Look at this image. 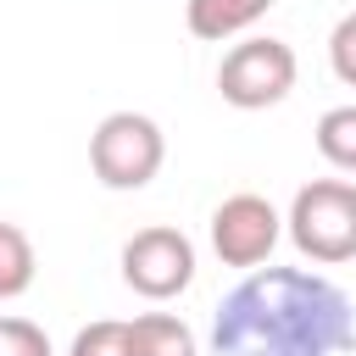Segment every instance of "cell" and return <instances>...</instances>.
I'll list each match as a JSON object with an SVG mask.
<instances>
[{
    "label": "cell",
    "instance_id": "cell-1",
    "mask_svg": "<svg viewBox=\"0 0 356 356\" xmlns=\"http://www.w3.org/2000/svg\"><path fill=\"white\" fill-rule=\"evenodd\" d=\"M350 339V295L306 267L245 273L211 323V356H345Z\"/></svg>",
    "mask_w": 356,
    "mask_h": 356
},
{
    "label": "cell",
    "instance_id": "cell-2",
    "mask_svg": "<svg viewBox=\"0 0 356 356\" xmlns=\"http://www.w3.org/2000/svg\"><path fill=\"white\" fill-rule=\"evenodd\" d=\"M284 234L317 267L356 261V184L350 178H312V184H300L295 200H289Z\"/></svg>",
    "mask_w": 356,
    "mask_h": 356
},
{
    "label": "cell",
    "instance_id": "cell-3",
    "mask_svg": "<svg viewBox=\"0 0 356 356\" xmlns=\"http://www.w3.org/2000/svg\"><path fill=\"white\" fill-rule=\"evenodd\" d=\"M167 161V134L145 111H111L89 134V172L106 189H145Z\"/></svg>",
    "mask_w": 356,
    "mask_h": 356
},
{
    "label": "cell",
    "instance_id": "cell-8",
    "mask_svg": "<svg viewBox=\"0 0 356 356\" xmlns=\"http://www.w3.org/2000/svg\"><path fill=\"white\" fill-rule=\"evenodd\" d=\"M128 356H195V328L172 312H139L128 323Z\"/></svg>",
    "mask_w": 356,
    "mask_h": 356
},
{
    "label": "cell",
    "instance_id": "cell-13",
    "mask_svg": "<svg viewBox=\"0 0 356 356\" xmlns=\"http://www.w3.org/2000/svg\"><path fill=\"white\" fill-rule=\"evenodd\" d=\"M328 67L345 89H356V11H345L328 33Z\"/></svg>",
    "mask_w": 356,
    "mask_h": 356
},
{
    "label": "cell",
    "instance_id": "cell-4",
    "mask_svg": "<svg viewBox=\"0 0 356 356\" xmlns=\"http://www.w3.org/2000/svg\"><path fill=\"white\" fill-rule=\"evenodd\" d=\"M295 50L273 33H250L239 44H228L222 67H217V95L234 106V111H267L278 106L289 89H295Z\"/></svg>",
    "mask_w": 356,
    "mask_h": 356
},
{
    "label": "cell",
    "instance_id": "cell-11",
    "mask_svg": "<svg viewBox=\"0 0 356 356\" xmlns=\"http://www.w3.org/2000/svg\"><path fill=\"white\" fill-rule=\"evenodd\" d=\"M67 356H128V323L100 317V323H89V328H78Z\"/></svg>",
    "mask_w": 356,
    "mask_h": 356
},
{
    "label": "cell",
    "instance_id": "cell-5",
    "mask_svg": "<svg viewBox=\"0 0 356 356\" xmlns=\"http://www.w3.org/2000/svg\"><path fill=\"white\" fill-rule=\"evenodd\" d=\"M122 284L145 300H172L195 284V245L184 228L150 222L122 245Z\"/></svg>",
    "mask_w": 356,
    "mask_h": 356
},
{
    "label": "cell",
    "instance_id": "cell-6",
    "mask_svg": "<svg viewBox=\"0 0 356 356\" xmlns=\"http://www.w3.org/2000/svg\"><path fill=\"white\" fill-rule=\"evenodd\" d=\"M211 250H217V261L222 267H245V273H256L273 250H278V239H284V217H278V206L267 200V195H250V189H239V195H228L217 211H211Z\"/></svg>",
    "mask_w": 356,
    "mask_h": 356
},
{
    "label": "cell",
    "instance_id": "cell-12",
    "mask_svg": "<svg viewBox=\"0 0 356 356\" xmlns=\"http://www.w3.org/2000/svg\"><path fill=\"white\" fill-rule=\"evenodd\" d=\"M0 356H56L50 334L28 317H0Z\"/></svg>",
    "mask_w": 356,
    "mask_h": 356
},
{
    "label": "cell",
    "instance_id": "cell-10",
    "mask_svg": "<svg viewBox=\"0 0 356 356\" xmlns=\"http://www.w3.org/2000/svg\"><path fill=\"white\" fill-rule=\"evenodd\" d=\"M317 156L334 172H356V100L350 106H328L317 117Z\"/></svg>",
    "mask_w": 356,
    "mask_h": 356
},
{
    "label": "cell",
    "instance_id": "cell-9",
    "mask_svg": "<svg viewBox=\"0 0 356 356\" xmlns=\"http://www.w3.org/2000/svg\"><path fill=\"white\" fill-rule=\"evenodd\" d=\"M33 273H39L33 239H28L17 222H0V300L28 295V289H33Z\"/></svg>",
    "mask_w": 356,
    "mask_h": 356
},
{
    "label": "cell",
    "instance_id": "cell-7",
    "mask_svg": "<svg viewBox=\"0 0 356 356\" xmlns=\"http://www.w3.org/2000/svg\"><path fill=\"white\" fill-rule=\"evenodd\" d=\"M267 11H273V0H184V22H189V33L206 39V44L239 39V33L256 28Z\"/></svg>",
    "mask_w": 356,
    "mask_h": 356
}]
</instances>
